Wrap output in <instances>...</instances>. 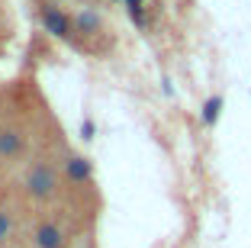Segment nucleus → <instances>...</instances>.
I'll use <instances>...</instances> for the list:
<instances>
[{
	"label": "nucleus",
	"mask_w": 251,
	"mask_h": 248,
	"mask_svg": "<svg viewBox=\"0 0 251 248\" xmlns=\"http://www.w3.org/2000/svg\"><path fill=\"white\" fill-rule=\"evenodd\" d=\"M65 177L71 184H90L94 181V161L81 152H68L65 155Z\"/></svg>",
	"instance_id": "nucleus-3"
},
{
	"label": "nucleus",
	"mask_w": 251,
	"mask_h": 248,
	"mask_svg": "<svg viewBox=\"0 0 251 248\" xmlns=\"http://www.w3.org/2000/svg\"><path fill=\"white\" fill-rule=\"evenodd\" d=\"M126 13H129V20H132L139 29H148V13H145V7H126Z\"/></svg>",
	"instance_id": "nucleus-9"
},
{
	"label": "nucleus",
	"mask_w": 251,
	"mask_h": 248,
	"mask_svg": "<svg viewBox=\"0 0 251 248\" xmlns=\"http://www.w3.org/2000/svg\"><path fill=\"white\" fill-rule=\"evenodd\" d=\"M219 113H222V97H209L203 103V126H216Z\"/></svg>",
	"instance_id": "nucleus-7"
},
{
	"label": "nucleus",
	"mask_w": 251,
	"mask_h": 248,
	"mask_svg": "<svg viewBox=\"0 0 251 248\" xmlns=\"http://www.w3.org/2000/svg\"><path fill=\"white\" fill-rule=\"evenodd\" d=\"M26 148V136L16 129L13 123H3L0 126V158L3 161H16Z\"/></svg>",
	"instance_id": "nucleus-4"
},
{
	"label": "nucleus",
	"mask_w": 251,
	"mask_h": 248,
	"mask_svg": "<svg viewBox=\"0 0 251 248\" xmlns=\"http://www.w3.org/2000/svg\"><path fill=\"white\" fill-rule=\"evenodd\" d=\"M23 190H26V197L49 203L58 193V171L49 161H29L26 171H23Z\"/></svg>",
	"instance_id": "nucleus-1"
},
{
	"label": "nucleus",
	"mask_w": 251,
	"mask_h": 248,
	"mask_svg": "<svg viewBox=\"0 0 251 248\" xmlns=\"http://www.w3.org/2000/svg\"><path fill=\"white\" fill-rule=\"evenodd\" d=\"M42 26L52 39H61V42H74V16H68L58 3H42Z\"/></svg>",
	"instance_id": "nucleus-2"
},
{
	"label": "nucleus",
	"mask_w": 251,
	"mask_h": 248,
	"mask_svg": "<svg viewBox=\"0 0 251 248\" xmlns=\"http://www.w3.org/2000/svg\"><path fill=\"white\" fill-rule=\"evenodd\" d=\"M10 235H13V213L0 206V245H3Z\"/></svg>",
	"instance_id": "nucleus-8"
},
{
	"label": "nucleus",
	"mask_w": 251,
	"mask_h": 248,
	"mask_svg": "<svg viewBox=\"0 0 251 248\" xmlns=\"http://www.w3.org/2000/svg\"><path fill=\"white\" fill-rule=\"evenodd\" d=\"M81 136L84 139H94V119H84L81 123Z\"/></svg>",
	"instance_id": "nucleus-10"
},
{
	"label": "nucleus",
	"mask_w": 251,
	"mask_h": 248,
	"mask_svg": "<svg viewBox=\"0 0 251 248\" xmlns=\"http://www.w3.org/2000/svg\"><path fill=\"white\" fill-rule=\"evenodd\" d=\"M126 7H145V0H126Z\"/></svg>",
	"instance_id": "nucleus-11"
},
{
	"label": "nucleus",
	"mask_w": 251,
	"mask_h": 248,
	"mask_svg": "<svg viewBox=\"0 0 251 248\" xmlns=\"http://www.w3.org/2000/svg\"><path fill=\"white\" fill-rule=\"evenodd\" d=\"M52 3H68V0H52Z\"/></svg>",
	"instance_id": "nucleus-12"
},
{
	"label": "nucleus",
	"mask_w": 251,
	"mask_h": 248,
	"mask_svg": "<svg viewBox=\"0 0 251 248\" xmlns=\"http://www.w3.org/2000/svg\"><path fill=\"white\" fill-rule=\"evenodd\" d=\"M32 242H36V248H68L65 229H61L58 222H52V219L39 222L36 232H32Z\"/></svg>",
	"instance_id": "nucleus-5"
},
{
	"label": "nucleus",
	"mask_w": 251,
	"mask_h": 248,
	"mask_svg": "<svg viewBox=\"0 0 251 248\" xmlns=\"http://www.w3.org/2000/svg\"><path fill=\"white\" fill-rule=\"evenodd\" d=\"M74 29L84 32V36H97V32H103V20L94 7H81L74 13Z\"/></svg>",
	"instance_id": "nucleus-6"
}]
</instances>
